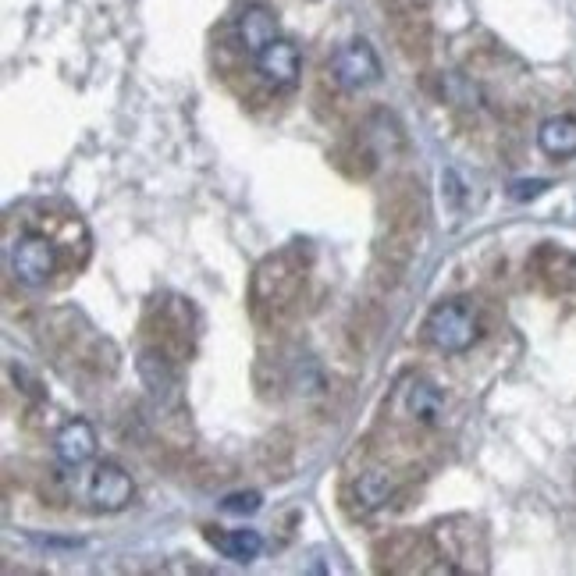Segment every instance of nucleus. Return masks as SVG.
Masks as SVG:
<instances>
[{
    "label": "nucleus",
    "mask_w": 576,
    "mask_h": 576,
    "mask_svg": "<svg viewBox=\"0 0 576 576\" xmlns=\"http://www.w3.org/2000/svg\"><path fill=\"white\" fill-rule=\"evenodd\" d=\"M306 281V256L299 246H285L264 256L249 278V303L260 320H278L292 310Z\"/></svg>",
    "instance_id": "nucleus-1"
},
{
    "label": "nucleus",
    "mask_w": 576,
    "mask_h": 576,
    "mask_svg": "<svg viewBox=\"0 0 576 576\" xmlns=\"http://www.w3.org/2000/svg\"><path fill=\"white\" fill-rule=\"evenodd\" d=\"M146 342L153 349H160L164 356H171L175 363H185L192 356V331H196V317L192 306L182 296H157L146 310L143 320Z\"/></svg>",
    "instance_id": "nucleus-2"
},
{
    "label": "nucleus",
    "mask_w": 576,
    "mask_h": 576,
    "mask_svg": "<svg viewBox=\"0 0 576 576\" xmlns=\"http://www.w3.org/2000/svg\"><path fill=\"white\" fill-rule=\"evenodd\" d=\"M424 338L434 349L459 356V352L473 349V342L480 338V317L477 306L470 299H441L438 306H431L424 320Z\"/></svg>",
    "instance_id": "nucleus-3"
},
{
    "label": "nucleus",
    "mask_w": 576,
    "mask_h": 576,
    "mask_svg": "<svg viewBox=\"0 0 576 576\" xmlns=\"http://www.w3.org/2000/svg\"><path fill=\"white\" fill-rule=\"evenodd\" d=\"M381 217H384V232L402 235V239L420 242L427 224V192L416 175H399L388 182L381 196Z\"/></svg>",
    "instance_id": "nucleus-4"
},
{
    "label": "nucleus",
    "mask_w": 576,
    "mask_h": 576,
    "mask_svg": "<svg viewBox=\"0 0 576 576\" xmlns=\"http://www.w3.org/2000/svg\"><path fill=\"white\" fill-rule=\"evenodd\" d=\"M374 559L381 573H448L431 537L416 530H399L374 544Z\"/></svg>",
    "instance_id": "nucleus-5"
},
{
    "label": "nucleus",
    "mask_w": 576,
    "mask_h": 576,
    "mask_svg": "<svg viewBox=\"0 0 576 576\" xmlns=\"http://www.w3.org/2000/svg\"><path fill=\"white\" fill-rule=\"evenodd\" d=\"M57 264H61V246L43 232L22 235L15 242V249H11V271L25 285H47L50 274L57 271Z\"/></svg>",
    "instance_id": "nucleus-6"
},
{
    "label": "nucleus",
    "mask_w": 576,
    "mask_h": 576,
    "mask_svg": "<svg viewBox=\"0 0 576 576\" xmlns=\"http://www.w3.org/2000/svg\"><path fill=\"white\" fill-rule=\"evenodd\" d=\"M392 406L402 413V420L416 427H434L445 413V395L434 381L427 377H406L399 384V392H395Z\"/></svg>",
    "instance_id": "nucleus-7"
},
{
    "label": "nucleus",
    "mask_w": 576,
    "mask_h": 576,
    "mask_svg": "<svg viewBox=\"0 0 576 576\" xmlns=\"http://www.w3.org/2000/svg\"><path fill=\"white\" fill-rule=\"evenodd\" d=\"M530 274L552 296H576V253L544 242L530 253Z\"/></svg>",
    "instance_id": "nucleus-8"
},
{
    "label": "nucleus",
    "mask_w": 576,
    "mask_h": 576,
    "mask_svg": "<svg viewBox=\"0 0 576 576\" xmlns=\"http://www.w3.org/2000/svg\"><path fill=\"white\" fill-rule=\"evenodd\" d=\"M331 79L342 89H367L381 79V61L367 40H349L331 57Z\"/></svg>",
    "instance_id": "nucleus-9"
},
{
    "label": "nucleus",
    "mask_w": 576,
    "mask_h": 576,
    "mask_svg": "<svg viewBox=\"0 0 576 576\" xmlns=\"http://www.w3.org/2000/svg\"><path fill=\"white\" fill-rule=\"evenodd\" d=\"M256 75L271 89H292L299 82V50L292 40H271L256 54Z\"/></svg>",
    "instance_id": "nucleus-10"
},
{
    "label": "nucleus",
    "mask_w": 576,
    "mask_h": 576,
    "mask_svg": "<svg viewBox=\"0 0 576 576\" xmlns=\"http://www.w3.org/2000/svg\"><path fill=\"white\" fill-rule=\"evenodd\" d=\"M136 488H132V477L121 470L118 463H100L89 480V502L100 512H121L132 502Z\"/></svg>",
    "instance_id": "nucleus-11"
},
{
    "label": "nucleus",
    "mask_w": 576,
    "mask_h": 576,
    "mask_svg": "<svg viewBox=\"0 0 576 576\" xmlns=\"http://www.w3.org/2000/svg\"><path fill=\"white\" fill-rule=\"evenodd\" d=\"M392 36L409 61L424 64L431 57V11H409V15H388Z\"/></svg>",
    "instance_id": "nucleus-12"
},
{
    "label": "nucleus",
    "mask_w": 576,
    "mask_h": 576,
    "mask_svg": "<svg viewBox=\"0 0 576 576\" xmlns=\"http://www.w3.org/2000/svg\"><path fill=\"white\" fill-rule=\"evenodd\" d=\"M235 36H239V47L256 57L267 43L278 40V18L264 4H249L239 15V22H235Z\"/></svg>",
    "instance_id": "nucleus-13"
},
{
    "label": "nucleus",
    "mask_w": 576,
    "mask_h": 576,
    "mask_svg": "<svg viewBox=\"0 0 576 576\" xmlns=\"http://www.w3.org/2000/svg\"><path fill=\"white\" fill-rule=\"evenodd\" d=\"M54 452L64 466H82L93 459L96 452V431L89 420H68V424L57 431L54 438Z\"/></svg>",
    "instance_id": "nucleus-14"
},
{
    "label": "nucleus",
    "mask_w": 576,
    "mask_h": 576,
    "mask_svg": "<svg viewBox=\"0 0 576 576\" xmlns=\"http://www.w3.org/2000/svg\"><path fill=\"white\" fill-rule=\"evenodd\" d=\"M537 146H541V153H548L552 160L576 157V118L555 114V118L541 121V128H537Z\"/></svg>",
    "instance_id": "nucleus-15"
},
{
    "label": "nucleus",
    "mask_w": 576,
    "mask_h": 576,
    "mask_svg": "<svg viewBox=\"0 0 576 576\" xmlns=\"http://www.w3.org/2000/svg\"><path fill=\"white\" fill-rule=\"evenodd\" d=\"M207 541L214 544L224 559L242 562V566L264 552V537L256 534V530H221V534H217V530H207Z\"/></svg>",
    "instance_id": "nucleus-16"
},
{
    "label": "nucleus",
    "mask_w": 576,
    "mask_h": 576,
    "mask_svg": "<svg viewBox=\"0 0 576 576\" xmlns=\"http://www.w3.org/2000/svg\"><path fill=\"white\" fill-rule=\"evenodd\" d=\"M392 491L395 480L384 466H370V470H363L356 477V502H360V509H377V505H384L392 498Z\"/></svg>",
    "instance_id": "nucleus-17"
},
{
    "label": "nucleus",
    "mask_w": 576,
    "mask_h": 576,
    "mask_svg": "<svg viewBox=\"0 0 576 576\" xmlns=\"http://www.w3.org/2000/svg\"><path fill=\"white\" fill-rule=\"evenodd\" d=\"M335 164L352 178H370L377 171V153L367 146V139H352L335 150Z\"/></svg>",
    "instance_id": "nucleus-18"
},
{
    "label": "nucleus",
    "mask_w": 576,
    "mask_h": 576,
    "mask_svg": "<svg viewBox=\"0 0 576 576\" xmlns=\"http://www.w3.org/2000/svg\"><path fill=\"white\" fill-rule=\"evenodd\" d=\"M384 15H409V11H431V0H377Z\"/></svg>",
    "instance_id": "nucleus-19"
},
{
    "label": "nucleus",
    "mask_w": 576,
    "mask_h": 576,
    "mask_svg": "<svg viewBox=\"0 0 576 576\" xmlns=\"http://www.w3.org/2000/svg\"><path fill=\"white\" fill-rule=\"evenodd\" d=\"M256 509H260V495H256V491L224 498V512H256Z\"/></svg>",
    "instance_id": "nucleus-20"
},
{
    "label": "nucleus",
    "mask_w": 576,
    "mask_h": 576,
    "mask_svg": "<svg viewBox=\"0 0 576 576\" xmlns=\"http://www.w3.org/2000/svg\"><path fill=\"white\" fill-rule=\"evenodd\" d=\"M544 189H548V182H516L512 185V196H516V200H534Z\"/></svg>",
    "instance_id": "nucleus-21"
}]
</instances>
